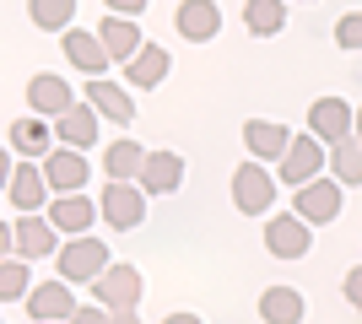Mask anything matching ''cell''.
<instances>
[{"label":"cell","instance_id":"30","mask_svg":"<svg viewBox=\"0 0 362 324\" xmlns=\"http://www.w3.org/2000/svg\"><path fill=\"white\" fill-rule=\"evenodd\" d=\"M335 44L346 49V54H357V49H362V11H346L341 22H335Z\"/></svg>","mask_w":362,"mask_h":324},{"label":"cell","instance_id":"22","mask_svg":"<svg viewBox=\"0 0 362 324\" xmlns=\"http://www.w3.org/2000/svg\"><path fill=\"white\" fill-rule=\"evenodd\" d=\"M184 184V157L179 152H151L146 168H141V189L146 195H173Z\"/></svg>","mask_w":362,"mask_h":324},{"label":"cell","instance_id":"14","mask_svg":"<svg viewBox=\"0 0 362 324\" xmlns=\"http://www.w3.org/2000/svg\"><path fill=\"white\" fill-rule=\"evenodd\" d=\"M11 238H16V254L22 260H44V254H60V227L49 216H16L11 222Z\"/></svg>","mask_w":362,"mask_h":324},{"label":"cell","instance_id":"12","mask_svg":"<svg viewBox=\"0 0 362 324\" xmlns=\"http://www.w3.org/2000/svg\"><path fill=\"white\" fill-rule=\"evenodd\" d=\"M28 108L38 114V119H60V114H71V108H76L71 81L54 76V71H38V76L28 81Z\"/></svg>","mask_w":362,"mask_h":324},{"label":"cell","instance_id":"36","mask_svg":"<svg viewBox=\"0 0 362 324\" xmlns=\"http://www.w3.org/2000/svg\"><path fill=\"white\" fill-rule=\"evenodd\" d=\"M351 136H357V140H362V103H357V130H351Z\"/></svg>","mask_w":362,"mask_h":324},{"label":"cell","instance_id":"18","mask_svg":"<svg viewBox=\"0 0 362 324\" xmlns=\"http://www.w3.org/2000/svg\"><path fill=\"white\" fill-rule=\"evenodd\" d=\"M65 60H71L87 81H98L108 65H114V60H108V49H103V38H98V32H81V28L65 32Z\"/></svg>","mask_w":362,"mask_h":324},{"label":"cell","instance_id":"5","mask_svg":"<svg viewBox=\"0 0 362 324\" xmlns=\"http://www.w3.org/2000/svg\"><path fill=\"white\" fill-rule=\"evenodd\" d=\"M265 248L276 260H303L314 248V227L298 211H276V216H265Z\"/></svg>","mask_w":362,"mask_h":324},{"label":"cell","instance_id":"21","mask_svg":"<svg viewBox=\"0 0 362 324\" xmlns=\"http://www.w3.org/2000/svg\"><path fill=\"white\" fill-rule=\"evenodd\" d=\"M87 103L98 108L103 119H114V124H130V119H136V103H130V87H119V81H108V76L87 81Z\"/></svg>","mask_w":362,"mask_h":324},{"label":"cell","instance_id":"2","mask_svg":"<svg viewBox=\"0 0 362 324\" xmlns=\"http://www.w3.org/2000/svg\"><path fill=\"white\" fill-rule=\"evenodd\" d=\"M325 168H330V146L314 136V130H303V136H292V146H287V157L276 162V173L287 179L292 189H303V184H314V179H325Z\"/></svg>","mask_w":362,"mask_h":324},{"label":"cell","instance_id":"29","mask_svg":"<svg viewBox=\"0 0 362 324\" xmlns=\"http://www.w3.org/2000/svg\"><path fill=\"white\" fill-rule=\"evenodd\" d=\"M0 297H6V303H28L33 297V276H28V260H22V254L0 260Z\"/></svg>","mask_w":362,"mask_h":324},{"label":"cell","instance_id":"32","mask_svg":"<svg viewBox=\"0 0 362 324\" xmlns=\"http://www.w3.org/2000/svg\"><path fill=\"white\" fill-rule=\"evenodd\" d=\"M341 292H346V303H351V308H362V265H351V270H346Z\"/></svg>","mask_w":362,"mask_h":324},{"label":"cell","instance_id":"6","mask_svg":"<svg viewBox=\"0 0 362 324\" xmlns=\"http://www.w3.org/2000/svg\"><path fill=\"white\" fill-rule=\"evenodd\" d=\"M233 205L243 216H265L276 205V179L265 173V162H238V173H233Z\"/></svg>","mask_w":362,"mask_h":324},{"label":"cell","instance_id":"23","mask_svg":"<svg viewBox=\"0 0 362 324\" xmlns=\"http://www.w3.org/2000/svg\"><path fill=\"white\" fill-rule=\"evenodd\" d=\"M303 313H308V303H303L298 287H265L259 292V319L265 324H303Z\"/></svg>","mask_w":362,"mask_h":324},{"label":"cell","instance_id":"3","mask_svg":"<svg viewBox=\"0 0 362 324\" xmlns=\"http://www.w3.org/2000/svg\"><path fill=\"white\" fill-rule=\"evenodd\" d=\"M87 292H92V303H103L108 313H136L141 308V270L136 265H108Z\"/></svg>","mask_w":362,"mask_h":324},{"label":"cell","instance_id":"11","mask_svg":"<svg viewBox=\"0 0 362 324\" xmlns=\"http://www.w3.org/2000/svg\"><path fill=\"white\" fill-rule=\"evenodd\" d=\"M76 308H81V303H76L71 281H44V287H33V297H28L33 324H71Z\"/></svg>","mask_w":362,"mask_h":324},{"label":"cell","instance_id":"19","mask_svg":"<svg viewBox=\"0 0 362 324\" xmlns=\"http://www.w3.org/2000/svg\"><path fill=\"white\" fill-rule=\"evenodd\" d=\"M98 124H103V114L92 103H76L71 114H60L54 119V136H60V146H76V152H92L98 146Z\"/></svg>","mask_w":362,"mask_h":324},{"label":"cell","instance_id":"13","mask_svg":"<svg viewBox=\"0 0 362 324\" xmlns=\"http://www.w3.org/2000/svg\"><path fill=\"white\" fill-rule=\"evenodd\" d=\"M173 32L189 38V44H211L216 32H222V6H216V0H179Z\"/></svg>","mask_w":362,"mask_h":324},{"label":"cell","instance_id":"25","mask_svg":"<svg viewBox=\"0 0 362 324\" xmlns=\"http://www.w3.org/2000/svg\"><path fill=\"white\" fill-rule=\"evenodd\" d=\"M146 146L141 140H114L103 152V168H108V179H119V184H141V168H146Z\"/></svg>","mask_w":362,"mask_h":324},{"label":"cell","instance_id":"28","mask_svg":"<svg viewBox=\"0 0 362 324\" xmlns=\"http://www.w3.org/2000/svg\"><path fill=\"white\" fill-rule=\"evenodd\" d=\"M28 16L44 32H71L76 22V0H28Z\"/></svg>","mask_w":362,"mask_h":324},{"label":"cell","instance_id":"24","mask_svg":"<svg viewBox=\"0 0 362 324\" xmlns=\"http://www.w3.org/2000/svg\"><path fill=\"white\" fill-rule=\"evenodd\" d=\"M168 65H173V60H168V49H163V44H146L136 60L124 65V81H130L136 92H151V87H163Z\"/></svg>","mask_w":362,"mask_h":324},{"label":"cell","instance_id":"35","mask_svg":"<svg viewBox=\"0 0 362 324\" xmlns=\"http://www.w3.org/2000/svg\"><path fill=\"white\" fill-rule=\"evenodd\" d=\"M114 324H141V319H136V313H114Z\"/></svg>","mask_w":362,"mask_h":324},{"label":"cell","instance_id":"15","mask_svg":"<svg viewBox=\"0 0 362 324\" xmlns=\"http://www.w3.org/2000/svg\"><path fill=\"white\" fill-rule=\"evenodd\" d=\"M98 38H103L108 60H119V65H130L141 49H146V38H141V16H114V11H108L103 22H98Z\"/></svg>","mask_w":362,"mask_h":324},{"label":"cell","instance_id":"4","mask_svg":"<svg viewBox=\"0 0 362 324\" xmlns=\"http://www.w3.org/2000/svg\"><path fill=\"white\" fill-rule=\"evenodd\" d=\"M49 195H54V189H49V179H44V162L16 157V162H11V179H6V200H11L22 216H33V211H44V205H54Z\"/></svg>","mask_w":362,"mask_h":324},{"label":"cell","instance_id":"34","mask_svg":"<svg viewBox=\"0 0 362 324\" xmlns=\"http://www.w3.org/2000/svg\"><path fill=\"white\" fill-rule=\"evenodd\" d=\"M163 324H206V319H200V313H168Z\"/></svg>","mask_w":362,"mask_h":324},{"label":"cell","instance_id":"10","mask_svg":"<svg viewBox=\"0 0 362 324\" xmlns=\"http://www.w3.org/2000/svg\"><path fill=\"white\" fill-rule=\"evenodd\" d=\"M308 130H314L325 146H341V140H351V130H357V108H346V97H314Z\"/></svg>","mask_w":362,"mask_h":324},{"label":"cell","instance_id":"26","mask_svg":"<svg viewBox=\"0 0 362 324\" xmlns=\"http://www.w3.org/2000/svg\"><path fill=\"white\" fill-rule=\"evenodd\" d=\"M243 28L255 32V38H276V32L287 28V6L281 0H243Z\"/></svg>","mask_w":362,"mask_h":324},{"label":"cell","instance_id":"9","mask_svg":"<svg viewBox=\"0 0 362 324\" xmlns=\"http://www.w3.org/2000/svg\"><path fill=\"white\" fill-rule=\"evenodd\" d=\"M44 179H49V189H54V195H81V189H87V179H92L87 152H76V146H54V152L44 157Z\"/></svg>","mask_w":362,"mask_h":324},{"label":"cell","instance_id":"20","mask_svg":"<svg viewBox=\"0 0 362 324\" xmlns=\"http://www.w3.org/2000/svg\"><path fill=\"white\" fill-rule=\"evenodd\" d=\"M54 124L38 119V114H28V119H11V152L16 157H33V162H44L49 152H54Z\"/></svg>","mask_w":362,"mask_h":324},{"label":"cell","instance_id":"17","mask_svg":"<svg viewBox=\"0 0 362 324\" xmlns=\"http://www.w3.org/2000/svg\"><path fill=\"white\" fill-rule=\"evenodd\" d=\"M49 222L60 232H71V238H81V232H92V222L103 216V205L92 200V195H54V205H49Z\"/></svg>","mask_w":362,"mask_h":324},{"label":"cell","instance_id":"1","mask_svg":"<svg viewBox=\"0 0 362 324\" xmlns=\"http://www.w3.org/2000/svg\"><path fill=\"white\" fill-rule=\"evenodd\" d=\"M54 260H60V281H71V287H92V281L114 265V254H108V244H98L92 232H81V238H71V244H60Z\"/></svg>","mask_w":362,"mask_h":324},{"label":"cell","instance_id":"16","mask_svg":"<svg viewBox=\"0 0 362 324\" xmlns=\"http://www.w3.org/2000/svg\"><path fill=\"white\" fill-rule=\"evenodd\" d=\"M243 146H249L255 162H281L287 146H292V130L281 119H249L243 124Z\"/></svg>","mask_w":362,"mask_h":324},{"label":"cell","instance_id":"31","mask_svg":"<svg viewBox=\"0 0 362 324\" xmlns=\"http://www.w3.org/2000/svg\"><path fill=\"white\" fill-rule=\"evenodd\" d=\"M71 324H114V313L103 308V303H81V308H76V319Z\"/></svg>","mask_w":362,"mask_h":324},{"label":"cell","instance_id":"7","mask_svg":"<svg viewBox=\"0 0 362 324\" xmlns=\"http://www.w3.org/2000/svg\"><path fill=\"white\" fill-rule=\"evenodd\" d=\"M98 205H103V222H108V227H119V232H130V227L146 222V189H141V184L108 179L103 195H98Z\"/></svg>","mask_w":362,"mask_h":324},{"label":"cell","instance_id":"8","mask_svg":"<svg viewBox=\"0 0 362 324\" xmlns=\"http://www.w3.org/2000/svg\"><path fill=\"white\" fill-rule=\"evenodd\" d=\"M341 200H346V184H341V179H314V184H303L298 195H292V205H298V216L308 227L335 222V216H341Z\"/></svg>","mask_w":362,"mask_h":324},{"label":"cell","instance_id":"33","mask_svg":"<svg viewBox=\"0 0 362 324\" xmlns=\"http://www.w3.org/2000/svg\"><path fill=\"white\" fill-rule=\"evenodd\" d=\"M108 11H114V16H141V11H146V0H108Z\"/></svg>","mask_w":362,"mask_h":324},{"label":"cell","instance_id":"27","mask_svg":"<svg viewBox=\"0 0 362 324\" xmlns=\"http://www.w3.org/2000/svg\"><path fill=\"white\" fill-rule=\"evenodd\" d=\"M330 179H341L346 189L362 184V140H341V146H330Z\"/></svg>","mask_w":362,"mask_h":324}]
</instances>
